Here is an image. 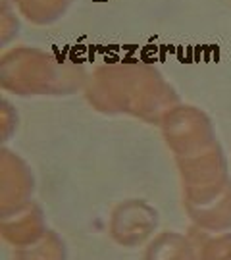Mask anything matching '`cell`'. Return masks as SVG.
I'll return each mask as SVG.
<instances>
[{
	"label": "cell",
	"mask_w": 231,
	"mask_h": 260,
	"mask_svg": "<svg viewBox=\"0 0 231 260\" xmlns=\"http://www.w3.org/2000/svg\"><path fill=\"white\" fill-rule=\"evenodd\" d=\"M191 247L185 237L176 233L160 235L156 241L150 245L147 252V260H191L189 256Z\"/></svg>",
	"instance_id": "cell-1"
}]
</instances>
